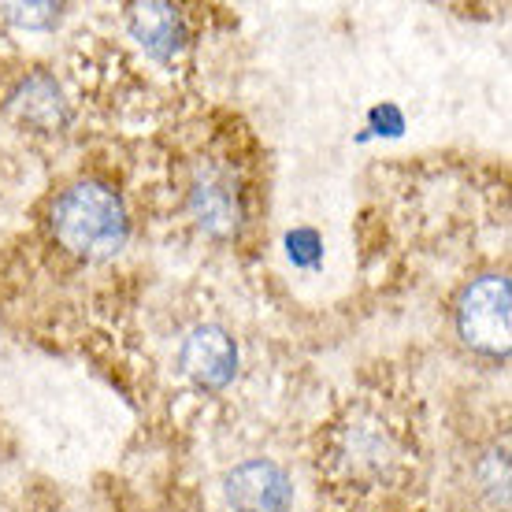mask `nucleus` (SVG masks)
Listing matches in <instances>:
<instances>
[{"label":"nucleus","instance_id":"obj_9","mask_svg":"<svg viewBox=\"0 0 512 512\" xmlns=\"http://www.w3.org/2000/svg\"><path fill=\"white\" fill-rule=\"evenodd\" d=\"M479 483H483V490L490 494V501L494 505H509V449L505 446H494L479 461Z\"/></svg>","mask_w":512,"mask_h":512},{"label":"nucleus","instance_id":"obj_12","mask_svg":"<svg viewBox=\"0 0 512 512\" xmlns=\"http://www.w3.org/2000/svg\"><path fill=\"white\" fill-rule=\"evenodd\" d=\"M372 127H390L386 134H401L405 119H401V112H397L394 104H383V108H375L372 112Z\"/></svg>","mask_w":512,"mask_h":512},{"label":"nucleus","instance_id":"obj_5","mask_svg":"<svg viewBox=\"0 0 512 512\" xmlns=\"http://www.w3.org/2000/svg\"><path fill=\"white\" fill-rule=\"evenodd\" d=\"M179 372L201 394H219L234 383L238 375V342L227 327L219 323H201L193 327L179 346Z\"/></svg>","mask_w":512,"mask_h":512},{"label":"nucleus","instance_id":"obj_11","mask_svg":"<svg viewBox=\"0 0 512 512\" xmlns=\"http://www.w3.org/2000/svg\"><path fill=\"white\" fill-rule=\"evenodd\" d=\"M286 245H290V260L301 264V268H312L320 260V238H316V231H290L286 234Z\"/></svg>","mask_w":512,"mask_h":512},{"label":"nucleus","instance_id":"obj_10","mask_svg":"<svg viewBox=\"0 0 512 512\" xmlns=\"http://www.w3.org/2000/svg\"><path fill=\"white\" fill-rule=\"evenodd\" d=\"M60 4H0V19L15 30H52L60 23Z\"/></svg>","mask_w":512,"mask_h":512},{"label":"nucleus","instance_id":"obj_1","mask_svg":"<svg viewBox=\"0 0 512 512\" xmlns=\"http://www.w3.org/2000/svg\"><path fill=\"white\" fill-rule=\"evenodd\" d=\"M412 461L405 427H397L383 409L357 405L331 427L323 446V468L338 487L368 494L405 479Z\"/></svg>","mask_w":512,"mask_h":512},{"label":"nucleus","instance_id":"obj_6","mask_svg":"<svg viewBox=\"0 0 512 512\" xmlns=\"http://www.w3.org/2000/svg\"><path fill=\"white\" fill-rule=\"evenodd\" d=\"M223 494L234 512H290L294 505V479L282 464L268 457L234 464L223 475Z\"/></svg>","mask_w":512,"mask_h":512},{"label":"nucleus","instance_id":"obj_4","mask_svg":"<svg viewBox=\"0 0 512 512\" xmlns=\"http://www.w3.org/2000/svg\"><path fill=\"white\" fill-rule=\"evenodd\" d=\"M190 216L212 242H234L245 231V190L231 167L216 160L197 167L190 182Z\"/></svg>","mask_w":512,"mask_h":512},{"label":"nucleus","instance_id":"obj_8","mask_svg":"<svg viewBox=\"0 0 512 512\" xmlns=\"http://www.w3.org/2000/svg\"><path fill=\"white\" fill-rule=\"evenodd\" d=\"M127 26L134 41L149 52L153 60H175L186 41H190V26H186V15L175 4H164V0H149V4H130Z\"/></svg>","mask_w":512,"mask_h":512},{"label":"nucleus","instance_id":"obj_2","mask_svg":"<svg viewBox=\"0 0 512 512\" xmlns=\"http://www.w3.org/2000/svg\"><path fill=\"white\" fill-rule=\"evenodd\" d=\"M52 238L78 260H112L130 238L127 205L97 179L75 182L52 201Z\"/></svg>","mask_w":512,"mask_h":512},{"label":"nucleus","instance_id":"obj_7","mask_svg":"<svg viewBox=\"0 0 512 512\" xmlns=\"http://www.w3.org/2000/svg\"><path fill=\"white\" fill-rule=\"evenodd\" d=\"M8 112L19 127L34 134H60L71 123V104L64 97V86L49 71H30L8 93Z\"/></svg>","mask_w":512,"mask_h":512},{"label":"nucleus","instance_id":"obj_3","mask_svg":"<svg viewBox=\"0 0 512 512\" xmlns=\"http://www.w3.org/2000/svg\"><path fill=\"white\" fill-rule=\"evenodd\" d=\"M457 334L472 353L505 360L512 349V286L509 275H479L461 290L453 312Z\"/></svg>","mask_w":512,"mask_h":512}]
</instances>
